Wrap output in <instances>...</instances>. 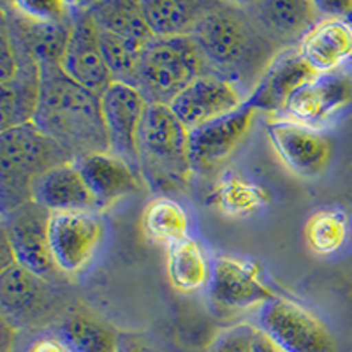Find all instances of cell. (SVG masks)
Returning <instances> with one entry per match:
<instances>
[{
  "label": "cell",
  "instance_id": "obj_1",
  "mask_svg": "<svg viewBox=\"0 0 352 352\" xmlns=\"http://www.w3.org/2000/svg\"><path fill=\"white\" fill-rule=\"evenodd\" d=\"M210 71L243 88L257 85L278 50L238 2H215L192 34Z\"/></svg>",
  "mask_w": 352,
  "mask_h": 352
},
{
  "label": "cell",
  "instance_id": "obj_2",
  "mask_svg": "<svg viewBox=\"0 0 352 352\" xmlns=\"http://www.w3.org/2000/svg\"><path fill=\"white\" fill-rule=\"evenodd\" d=\"M41 96L34 124L74 159L109 152L100 96L64 74L60 64H39Z\"/></svg>",
  "mask_w": 352,
  "mask_h": 352
},
{
  "label": "cell",
  "instance_id": "obj_3",
  "mask_svg": "<svg viewBox=\"0 0 352 352\" xmlns=\"http://www.w3.org/2000/svg\"><path fill=\"white\" fill-rule=\"evenodd\" d=\"M141 180L153 192L185 190L192 175L188 131L169 106L148 104L138 136Z\"/></svg>",
  "mask_w": 352,
  "mask_h": 352
},
{
  "label": "cell",
  "instance_id": "obj_4",
  "mask_svg": "<svg viewBox=\"0 0 352 352\" xmlns=\"http://www.w3.org/2000/svg\"><path fill=\"white\" fill-rule=\"evenodd\" d=\"M74 157L44 136L34 122L0 131V182L4 213L32 201L34 182Z\"/></svg>",
  "mask_w": 352,
  "mask_h": 352
},
{
  "label": "cell",
  "instance_id": "obj_5",
  "mask_svg": "<svg viewBox=\"0 0 352 352\" xmlns=\"http://www.w3.org/2000/svg\"><path fill=\"white\" fill-rule=\"evenodd\" d=\"M208 72L212 71L192 36L155 37L143 50L134 87L148 104L169 106L188 85Z\"/></svg>",
  "mask_w": 352,
  "mask_h": 352
},
{
  "label": "cell",
  "instance_id": "obj_6",
  "mask_svg": "<svg viewBox=\"0 0 352 352\" xmlns=\"http://www.w3.org/2000/svg\"><path fill=\"white\" fill-rule=\"evenodd\" d=\"M257 329L282 352H336L328 326L303 305L275 296L257 314Z\"/></svg>",
  "mask_w": 352,
  "mask_h": 352
},
{
  "label": "cell",
  "instance_id": "obj_7",
  "mask_svg": "<svg viewBox=\"0 0 352 352\" xmlns=\"http://www.w3.org/2000/svg\"><path fill=\"white\" fill-rule=\"evenodd\" d=\"M104 240V222L96 212L50 215L48 243L56 270L74 275L87 268Z\"/></svg>",
  "mask_w": 352,
  "mask_h": 352
},
{
  "label": "cell",
  "instance_id": "obj_8",
  "mask_svg": "<svg viewBox=\"0 0 352 352\" xmlns=\"http://www.w3.org/2000/svg\"><path fill=\"white\" fill-rule=\"evenodd\" d=\"M266 134L285 168L301 178H316L331 164L335 146L322 129L308 127L284 116L270 122Z\"/></svg>",
  "mask_w": 352,
  "mask_h": 352
},
{
  "label": "cell",
  "instance_id": "obj_9",
  "mask_svg": "<svg viewBox=\"0 0 352 352\" xmlns=\"http://www.w3.org/2000/svg\"><path fill=\"white\" fill-rule=\"evenodd\" d=\"M71 23L60 69L72 81L100 96L113 83V78L100 52L99 30L87 4H72Z\"/></svg>",
  "mask_w": 352,
  "mask_h": 352
},
{
  "label": "cell",
  "instance_id": "obj_10",
  "mask_svg": "<svg viewBox=\"0 0 352 352\" xmlns=\"http://www.w3.org/2000/svg\"><path fill=\"white\" fill-rule=\"evenodd\" d=\"M146 108V99L132 85L113 81L100 94V111L108 136L109 153L120 157L138 173V136Z\"/></svg>",
  "mask_w": 352,
  "mask_h": 352
},
{
  "label": "cell",
  "instance_id": "obj_11",
  "mask_svg": "<svg viewBox=\"0 0 352 352\" xmlns=\"http://www.w3.org/2000/svg\"><path fill=\"white\" fill-rule=\"evenodd\" d=\"M48 210L34 201L21 204L4 213V234L20 266L39 278H46L56 272L48 243Z\"/></svg>",
  "mask_w": 352,
  "mask_h": 352
},
{
  "label": "cell",
  "instance_id": "obj_12",
  "mask_svg": "<svg viewBox=\"0 0 352 352\" xmlns=\"http://www.w3.org/2000/svg\"><path fill=\"white\" fill-rule=\"evenodd\" d=\"M248 100L234 111L188 131V155L192 171L208 173L234 153L256 118Z\"/></svg>",
  "mask_w": 352,
  "mask_h": 352
},
{
  "label": "cell",
  "instance_id": "obj_13",
  "mask_svg": "<svg viewBox=\"0 0 352 352\" xmlns=\"http://www.w3.org/2000/svg\"><path fill=\"white\" fill-rule=\"evenodd\" d=\"M352 104V76L335 71L317 74L285 106V118L308 127L324 129L331 118Z\"/></svg>",
  "mask_w": 352,
  "mask_h": 352
},
{
  "label": "cell",
  "instance_id": "obj_14",
  "mask_svg": "<svg viewBox=\"0 0 352 352\" xmlns=\"http://www.w3.org/2000/svg\"><path fill=\"white\" fill-rule=\"evenodd\" d=\"M247 97L238 85L208 72L188 85L169 108L187 131L208 124L219 116L234 111Z\"/></svg>",
  "mask_w": 352,
  "mask_h": 352
},
{
  "label": "cell",
  "instance_id": "obj_15",
  "mask_svg": "<svg viewBox=\"0 0 352 352\" xmlns=\"http://www.w3.org/2000/svg\"><path fill=\"white\" fill-rule=\"evenodd\" d=\"M208 292L215 303L234 310L263 307L275 298L256 264L229 256H217L212 261Z\"/></svg>",
  "mask_w": 352,
  "mask_h": 352
},
{
  "label": "cell",
  "instance_id": "obj_16",
  "mask_svg": "<svg viewBox=\"0 0 352 352\" xmlns=\"http://www.w3.org/2000/svg\"><path fill=\"white\" fill-rule=\"evenodd\" d=\"M317 74L305 62L298 46L287 48L273 58L247 100L257 111L284 113L291 97Z\"/></svg>",
  "mask_w": 352,
  "mask_h": 352
},
{
  "label": "cell",
  "instance_id": "obj_17",
  "mask_svg": "<svg viewBox=\"0 0 352 352\" xmlns=\"http://www.w3.org/2000/svg\"><path fill=\"white\" fill-rule=\"evenodd\" d=\"M250 14L270 43L278 52L296 48L305 34L320 20L316 2H243Z\"/></svg>",
  "mask_w": 352,
  "mask_h": 352
},
{
  "label": "cell",
  "instance_id": "obj_18",
  "mask_svg": "<svg viewBox=\"0 0 352 352\" xmlns=\"http://www.w3.org/2000/svg\"><path fill=\"white\" fill-rule=\"evenodd\" d=\"M74 164L92 194L97 212L141 188L140 173L109 152L87 153L74 159Z\"/></svg>",
  "mask_w": 352,
  "mask_h": 352
},
{
  "label": "cell",
  "instance_id": "obj_19",
  "mask_svg": "<svg viewBox=\"0 0 352 352\" xmlns=\"http://www.w3.org/2000/svg\"><path fill=\"white\" fill-rule=\"evenodd\" d=\"M18 37H20V34H18ZM21 46H23V52H21L18 72L9 81L0 83V88H2V96H0V131H8V129L18 127V125L30 124L34 120V116H36L37 104H39V64L36 62L32 53L28 52L23 41H21Z\"/></svg>",
  "mask_w": 352,
  "mask_h": 352
},
{
  "label": "cell",
  "instance_id": "obj_20",
  "mask_svg": "<svg viewBox=\"0 0 352 352\" xmlns=\"http://www.w3.org/2000/svg\"><path fill=\"white\" fill-rule=\"evenodd\" d=\"M298 50L319 74L338 71L352 60V23L344 18H320L305 34Z\"/></svg>",
  "mask_w": 352,
  "mask_h": 352
},
{
  "label": "cell",
  "instance_id": "obj_21",
  "mask_svg": "<svg viewBox=\"0 0 352 352\" xmlns=\"http://www.w3.org/2000/svg\"><path fill=\"white\" fill-rule=\"evenodd\" d=\"M32 201L55 212H97L94 197L74 160L41 175L32 185Z\"/></svg>",
  "mask_w": 352,
  "mask_h": 352
},
{
  "label": "cell",
  "instance_id": "obj_22",
  "mask_svg": "<svg viewBox=\"0 0 352 352\" xmlns=\"http://www.w3.org/2000/svg\"><path fill=\"white\" fill-rule=\"evenodd\" d=\"M215 2L210 0H143L144 20L153 37H190Z\"/></svg>",
  "mask_w": 352,
  "mask_h": 352
},
{
  "label": "cell",
  "instance_id": "obj_23",
  "mask_svg": "<svg viewBox=\"0 0 352 352\" xmlns=\"http://www.w3.org/2000/svg\"><path fill=\"white\" fill-rule=\"evenodd\" d=\"M87 8L99 30L131 41L141 48H146L155 39L144 20L141 2L100 0V2H88Z\"/></svg>",
  "mask_w": 352,
  "mask_h": 352
},
{
  "label": "cell",
  "instance_id": "obj_24",
  "mask_svg": "<svg viewBox=\"0 0 352 352\" xmlns=\"http://www.w3.org/2000/svg\"><path fill=\"white\" fill-rule=\"evenodd\" d=\"M2 12L16 28L37 64H60L71 36V16L62 21H34L21 18L14 11L6 12L4 9Z\"/></svg>",
  "mask_w": 352,
  "mask_h": 352
},
{
  "label": "cell",
  "instance_id": "obj_25",
  "mask_svg": "<svg viewBox=\"0 0 352 352\" xmlns=\"http://www.w3.org/2000/svg\"><path fill=\"white\" fill-rule=\"evenodd\" d=\"M58 338L69 352H118L120 335L85 312H72L62 320Z\"/></svg>",
  "mask_w": 352,
  "mask_h": 352
},
{
  "label": "cell",
  "instance_id": "obj_26",
  "mask_svg": "<svg viewBox=\"0 0 352 352\" xmlns=\"http://www.w3.org/2000/svg\"><path fill=\"white\" fill-rule=\"evenodd\" d=\"M141 228L150 241L171 248L173 245L187 240L190 222L187 210L178 201L160 196L144 206Z\"/></svg>",
  "mask_w": 352,
  "mask_h": 352
},
{
  "label": "cell",
  "instance_id": "obj_27",
  "mask_svg": "<svg viewBox=\"0 0 352 352\" xmlns=\"http://www.w3.org/2000/svg\"><path fill=\"white\" fill-rule=\"evenodd\" d=\"M168 275L180 292H196L210 284L212 263L199 241L187 238L169 248Z\"/></svg>",
  "mask_w": 352,
  "mask_h": 352
},
{
  "label": "cell",
  "instance_id": "obj_28",
  "mask_svg": "<svg viewBox=\"0 0 352 352\" xmlns=\"http://www.w3.org/2000/svg\"><path fill=\"white\" fill-rule=\"evenodd\" d=\"M349 238V219L338 208H322L305 224V240L317 256H331L342 250Z\"/></svg>",
  "mask_w": 352,
  "mask_h": 352
},
{
  "label": "cell",
  "instance_id": "obj_29",
  "mask_svg": "<svg viewBox=\"0 0 352 352\" xmlns=\"http://www.w3.org/2000/svg\"><path fill=\"white\" fill-rule=\"evenodd\" d=\"M43 278L36 276L18 263L0 273V296L4 314H14V317L32 312L41 300V284Z\"/></svg>",
  "mask_w": 352,
  "mask_h": 352
},
{
  "label": "cell",
  "instance_id": "obj_30",
  "mask_svg": "<svg viewBox=\"0 0 352 352\" xmlns=\"http://www.w3.org/2000/svg\"><path fill=\"white\" fill-rule=\"evenodd\" d=\"M99 44L113 81L134 87L144 48L104 30H99Z\"/></svg>",
  "mask_w": 352,
  "mask_h": 352
},
{
  "label": "cell",
  "instance_id": "obj_31",
  "mask_svg": "<svg viewBox=\"0 0 352 352\" xmlns=\"http://www.w3.org/2000/svg\"><path fill=\"white\" fill-rule=\"evenodd\" d=\"M257 333L256 326H231L213 338L208 352H254Z\"/></svg>",
  "mask_w": 352,
  "mask_h": 352
},
{
  "label": "cell",
  "instance_id": "obj_32",
  "mask_svg": "<svg viewBox=\"0 0 352 352\" xmlns=\"http://www.w3.org/2000/svg\"><path fill=\"white\" fill-rule=\"evenodd\" d=\"M11 11L21 18L34 21H62L72 12V4L67 2H11Z\"/></svg>",
  "mask_w": 352,
  "mask_h": 352
},
{
  "label": "cell",
  "instance_id": "obj_33",
  "mask_svg": "<svg viewBox=\"0 0 352 352\" xmlns=\"http://www.w3.org/2000/svg\"><path fill=\"white\" fill-rule=\"evenodd\" d=\"M261 197L257 196V188L243 184V182H229L224 185L220 201L224 204V208L229 212L241 213L250 208H256Z\"/></svg>",
  "mask_w": 352,
  "mask_h": 352
},
{
  "label": "cell",
  "instance_id": "obj_34",
  "mask_svg": "<svg viewBox=\"0 0 352 352\" xmlns=\"http://www.w3.org/2000/svg\"><path fill=\"white\" fill-rule=\"evenodd\" d=\"M118 352H160V351L153 347L150 342L140 338V336L120 335V349H118Z\"/></svg>",
  "mask_w": 352,
  "mask_h": 352
},
{
  "label": "cell",
  "instance_id": "obj_35",
  "mask_svg": "<svg viewBox=\"0 0 352 352\" xmlns=\"http://www.w3.org/2000/svg\"><path fill=\"white\" fill-rule=\"evenodd\" d=\"M30 352H69L60 338H41L32 345Z\"/></svg>",
  "mask_w": 352,
  "mask_h": 352
},
{
  "label": "cell",
  "instance_id": "obj_36",
  "mask_svg": "<svg viewBox=\"0 0 352 352\" xmlns=\"http://www.w3.org/2000/svg\"><path fill=\"white\" fill-rule=\"evenodd\" d=\"M257 331H259V329H257ZM254 352H282V351L278 347H275V345H273L272 342L263 335V333H257Z\"/></svg>",
  "mask_w": 352,
  "mask_h": 352
},
{
  "label": "cell",
  "instance_id": "obj_37",
  "mask_svg": "<svg viewBox=\"0 0 352 352\" xmlns=\"http://www.w3.org/2000/svg\"><path fill=\"white\" fill-rule=\"evenodd\" d=\"M14 338V328H11L8 319H2V352H9V344Z\"/></svg>",
  "mask_w": 352,
  "mask_h": 352
}]
</instances>
